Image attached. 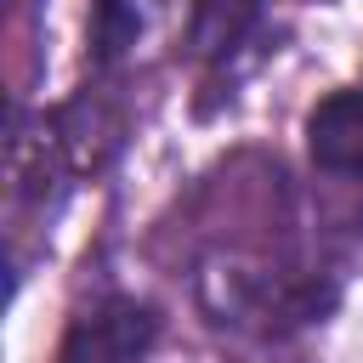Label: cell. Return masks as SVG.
Here are the masks:
<instances>
[{
	"mask_svg": "<svg viewBox=\"0 0 363 363\" xmlns=\"http://www.w3.org/2000/svg\"><path fill=\"white\" fill-rule=\"evenodd\" d=\"M153 340H159L153 306L125 301V295H108V301H96L91 312L74 318L57 363H147Z\"/></svg>",
	"mask_w": 363,
	"mask_h": 363,
	"instance_id": "cell-1",
	"label": "cell"
},
{
	"mask_svg": "<svg viewBox=\"0 0 363 363\" xmlns=\"http://www.w3.org/2000/svg\"><path fill=\"white\" fill-rule=\"evenodd\" d=\"M255 11H261V0H199V11H193V45H199L204 57L233 51V45L250 34Z\"/></svg>",
	"mask_w": 363,
	"mask_h": 363,
	"instance_id": "cell-3",
	"label": "cell"
},
{
	"mask_svg": "<svg viewBox=\"0 0 363 363\" xmlns=\"http://www.w3.org/2000/svg\"><path fill=\"white\" fill-rule=\"evenodd\" d=\"M306 153L329 176H363V91H335L306 113Z\"/></svg>",
	"mask_w": 363,
	"mask_h": 363,
	"instance_id": "cell-2",
	"label": "cell"
},
{
	"mask_svg": "<svg viewBox=\"0 0 363 363\" xmlns=\"http://www.w3.org/2000/svg\"><path fill=\"white\" fill-rule=\"evenodd\" d=\"M136 34H142V11H136V0H96V11H91V45H96V62L125 57V51L136 45Z\"/></svg>",
	"mask_w": 363,
	"mask_h": 363,
	"instance_id": "cell-4",
	"label": "cell"
}]
</instances>
